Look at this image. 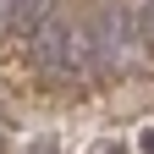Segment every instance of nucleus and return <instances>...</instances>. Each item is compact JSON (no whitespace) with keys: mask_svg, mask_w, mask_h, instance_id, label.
<instances>
[{"mask_svg":"<svg viewBox=\"0 0 154 154\" xmlns=\"http://www.w3.org/2000/svg\"><path fill=\"white\" fill-rule=\"evenodd\" d=\"M22 50H28V61L38 72H50V77H66V72H77L88 61V55H83V33H72L61 17H44V22L22 38Z\"/></svg>","mask_w":154,"mask_h":154,"instance_id":"obj_1","label":"nucleus"},{"mask_svg":"<svg viewBox=\"0 0 154 154\" xmlns=\"http://www.w3.org/2000/svg\"><path fill=\"white\" fill-rule=\"evenodd\" d=\"M132 38L154 50V0H138L132 6Z\"/></svg>","mask_w":154,"mask_h":154,"instance_id":"obj_2","label":"nucleus"},{"mask_svg":"<svg viewBox=\"0 0 154 154\" xmlns=\"http://www.w3.org/2000/svg\"><path fill=\"white\" fill-rule=\"evenodd\" d=\"M17 11H22V0H0V33L17 28Z\"/></svg>","mask_w":154,"mask_h":154,"instance_id":"obj_3","label":"nucleus"},{"mask_svg":"<svg viewBox=\"0 0 154 154\" xmlns=\"http://www.w3.org/2000/svg\"><path fill=\"white\" fill-rule=\"evenodd\" d=\"M143 154H154V132H143Z\"/></svg>","mask_w":154,"mask_h":154,"instance_id":"obj_4","label":"nucleus"},{"mask_svg":"<svg viewBox=\"0 0 154 154\" xmlns=\"http://www.w3.org/2000/svg\"><path fill=\"white\" fill-rule=\"evenodd\" d=\"M33 154H55V149H33Z\"/></svg>","mask_w":154,"mask_h":154,"instance_id":"obj_5","label":"nucleus"}]
</instances>
